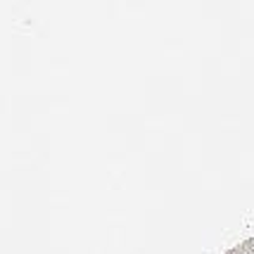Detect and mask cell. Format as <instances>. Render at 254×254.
<instances>
[{
  "label": "cell",
  "instance_id": "6da1fadb",
  "mask_svg": "<svg viewBox=\"0 0 254 254\" xmlns=\"http://www.w3.org/2000/svg\"><path fill=\"white\" fill-rule=\"evenodd\" d=\"M223 254H254V238L243 240L240 245H235L233 250H228V252H223Z\"/></svg>",
  "mask_w": 254,
  "mask_h": 254
}]
</instances>
